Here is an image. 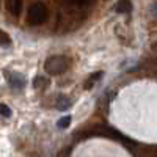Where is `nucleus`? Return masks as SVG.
Listing matches in <instances>:
<instances>
[{"label": "nucleus", "instance_id": "5", "mask_svg": "<svg viewBox=\"0 0 157 157\" xmlns=\"http://www.w3.org/2000/svg\"><path fill=\"white\" fill-rule=\"evenodd\" d=\"M5 6H6V10L11 13L13 16H19L21 14V11H22V6H24V3L21 2V0H10V2H6L5 3Z\"/></svg>", "mask_w": 157, "mask_h": 157}, {"label": "nucleus", "instance_id": "12", "mask_svg": "<svg viewBox=\"0 0 157 157\" xmlns=\"http://www.w3.org/2000/svg\"><path fill=\"white\" fill-rule=\"evenodd\" d=\"M0 115L5 116V118H10L13 115V112H11V109L6 105V104H0Z\"/></svg>", "mask_w": 157, "mask_h": 157}, {"label": "nucleus", "instance_id": "9", "mask_svg": "<svg viewBox=\"0 0 157 157\" xmlns=\"http://www.w3.org/2000/svg\"><path fill=\"white\" fill-rule=\"evenodd\" d=\"M116 13H130L132 11V3L127 2V0H123V2H118L115 6Z\"/></svg>", "mask_w": 157, "mask_h": 157}, {"label": "nucleus", "instance_id": "11", "mask_svg": "<svg viewBox=\"0 0 157 157\" xmlns=\"http://www.w3.org/2000/svg\"><path fill=\"white\" fill-rule=\"evenodd\" d=\"M69 123H71V116L68 115V116H63L61 120H58L57 126H58V129H66L69 126Z\"/></svg>", "mask_w": 157, "mask_h": 157}, {"label": "nucleus", "instance_id": "6", "mask_svg": "<svg viewBox=\"0 0 157 157\" xmlns=\"http://www.w3.org/2000/svg\"><path fill=\"white\" fill-rule=\"evenodd\" d=\"M102 75H104V72H102V71L93 72V74H91V75L86 78V80H85V83H83V88H85V90H91V88L94 86V83H96V82H99L101 78H102Z\"/></svg>", "mask_w": 157, "mask_h": 157}, {"label": "nucleus", "instance_id": "4", "mask_svg": "<svg viewBox=\"0 0 157 157\" xmlns=\"http://www.w3.org/2000/svg\"><path fill=\"white\" fill-rule=\"evenodd\" d=\"M5 78L6 82L10 83V86L13 90H22L25 86V77L19 72H14V71H5Z\"/></svg>", "mask_w": 157, "mask_h": 157}, {"label": "nucleus", "instance_id": "2", "mask_svg": "<svg viewBox=\"0 0 157 157\" xmlns=\"http://www.w3.org/2000/svg\"><path fill=\"white\" fill-rule=\"evenodd\" d=\"M71 68V60L64 55H52L44 63V71L50 75L64 74Z\"/></svg>", "mask_w": 157, "mask_h": 157}, {"label": "nucleus", "instance_id": "8", "mask_svg": "<svg viewBox=\"0 0 157 157\" xmlns=\"http://www.w3.org/2000/svg\"><path fill=\"white\" fill-rule=\"evenodd\" d=\"M49 78L46 77V75H36L35 78H33V86L35 88H38V90H43V88H46V86H49Z\"/></svg>", "mask_w": 157, "mask_h": 157}, {"label": "nucleus", "instance_id": "10", "mask_svg": "<svg viewBox=\"0 0 157 157\" xmlns=\"http://www.w3.org/2000/svg\"><path fill=\"white\" fill-rule=\"evenodd\" d=\"M10 44H11V38H10V35H8L5 30L0 29V46L6 47V46H10Z\"/></svg>", "mask_w": 157, "mask_h": 157}, {"label": "nucleus", "instance_id": "7", "mask_svg": "<svg viewBox=\"0 0 157 157\" xmlns=\"http://www.w3.org/2000/svg\"><path fill=\"white\" fill-rule=\"evenodd\" d=\"M55 107H57L60 112L68 110V109L71 107V99H69L68 96H64V94L58 96V98H57V101H55Z\"/></svg>", "mask_w": 157, "mask_h": 157}, {"label": "nucleus", "instance_id": "1", "mask_svg": "<svg viewBox=\"0 0 157 157\" xmlns=\"http://www.w3.org/2000/svg\"><path fill=\"white\" fill-rule=\"evenodd\" d=\"M85 135L86 137H105V138H112V140H116L120 143H124V145H134V141H130L126 135H123L121 132H118L116 129L109 127V126H104V124L86 130Z\"/></svg>", "mask_w": 157, "mask_h": 157}, {"label": "nucleus", "instance_id": "3", "mask_svg": "<svg viewBox=\"0 0 157 157\" xmlns=\"http://www.w3.org/2000/svg\"><path fill=\"white\" fill-rule=\"evenodd\" d=\"M47 16H49V10L44 3L41 2H33L30 3L29 6V11H27V22L30 25H41L47 21Z\"/></svg>", "mask_w": 157, "mask_h": 157}, {"label": "nucleus", "instance_id": "13", "mask_svg": "<svg viewBox=\"0 0 157 157\" xmlns=\"http://www.w3.org/2000/svg\"><path fill=\"white\" fill-rule=\"evenodd\" d=\"M154 49H157V41H155V43H154Z\"/></svg>", "mask_w": 157, "mask_h": 157}]
</instances>
